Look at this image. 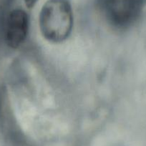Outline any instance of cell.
<instances>
[{
    "label": "cell",
    "instance_id": "1",
    "mask_svg": "<svg viewBox=\"0 0 146 146\" xmlns=\"http://www.w3.org/2000/svg\"><path fill=\"white\" fill-rule=\"evenodd\" d=\"M39 23L44 38L60 42L71 34L73 26L72 9L69 0H48L43 5Z\"/></svg>",
    "mask_w": 146,
    "mask_h": 146
},
{
    "label": "cell",
    "instance_id": "2",
    "mask_svg": "<svg viewBox=\"0 0 146 146\" xmlns=\"http://www.w3.org/2000/svg\"><path fill=\"white\" fill-rule=\"evenodd\" d=\"M29 28V17L22 9H15L9 15L6 29V42L16 49L26 40Z\"/></svg>",
    "mask_w": 146,
    "mask_h": 146
},
{
    "label": "cell",
    "instance_id": "3",
    "mask_svg": "<svg viewBox=\"0 0 146 146\" xmlns=\"http://www.w3.org/2000/svg\"><path fill=\"white\" fill-rule=\"evenodd\" d=\"M38 0H25V3L28 9H32L35 6Z\"/></svg>",
    "mask_w": 146,
    "mask_h": 146
}]
</instances>
